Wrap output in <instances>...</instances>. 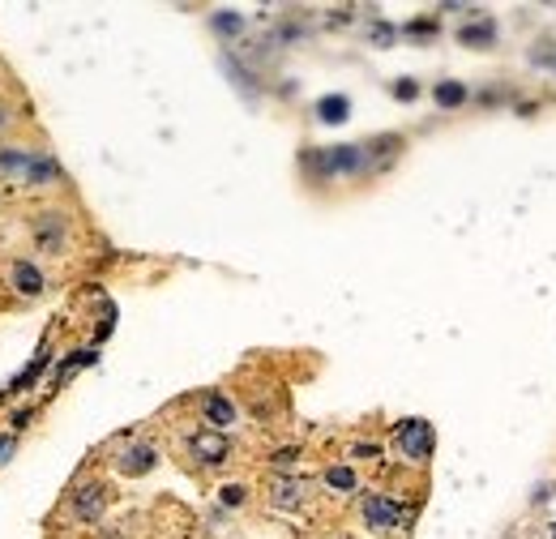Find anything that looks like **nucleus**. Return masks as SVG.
Instances as JSON below:
<instances>
[{
  "mask_svg": "<svg viewBox=\"0 0 556 539\" xmlns=\"http://www.w3.org/2000/svg\"><path fill=\"white\" fill-rule=\"evenodd\" d=\"M304 163H308V171H317V176H351V171H364L368 146H330V150H313Z\"/></svg>",
  "mask_w": 556,
  "mask_h": 539,
  "instance_id": "nucleus-1",
  "label": "nucleus"
},
{
  "mask_svg": "<svg viewBox=\"0 0 556 539\" xmlns=\"http://www.w3.org/2000/svg\"><path fill=\"white\" fill-rule=\"evenodd\" d=\"M394 441H398V450H403L411 463H428V454H433V445H437L428 420H403V424L394 428Z\"/></svg>",
  "mask_w": 556,
  "mask_h": 539,
  "instance_id": "nucleus-2",
  "label": "nucleus"
},
{
  "mask_svg": "<svg viewBox=\"0 0 556 539\" xmlns=\"http://www.w3.org/2000/svg\"><path fill=\"white\" fill-rule=\"evenodd\" d=\"M103 505H107L103 484H77V488L69 493V514H73V518H81V523H98Z\"/></svg>",
  "mask_w": 556,
  "mask_h": 539,
  "instance_id": "nucleus-3",
  "label": "nucleus"
},
{
  "mask_svg": "<svg viewBox=\"0 0 556 539\" xmlns=\"http://www.w3.org/2000/svg\"><path fill=\"white\" fill-rule=\"evenodd\" d=\"M364 523L373 531H394V527H403V505L381 497V493H368L364 497Z\"/></svg>",
  "mask_w": 556,
  "mask_h": 539,
  "instance_id": "nucleus-4",
  "label": "nucleus"
},
{
  "mask_svg": "<svg viewBox=\"0 0 556 539\" xmlns=\"http://www.w3.org/2000/svg\"><path fill=\"white\" fill-rule=\"evenodd\" d=\"M154 463H158V450L150 441H133V445H124L116 454V471L120 475H146V471H154Z\"/></svg>",
  "mask_w": 556,
  "mask_h": 539,
  "instance_id": "nucleus-5",
  "label": "nucleus"
},
{
  "mask_svg": "<svg viewBox=\"0 0 556 539\" xmlns=\"http://www.w3.org/2000/svg\"><path fill=\"white\" fill-rule=\"evenodd\" d=\"M64 236H69V223H64V214H34V244L39 248H47V253H60L64 248Z\"/></svg>",
  "mask_w": 556,
  "mask_h": 539,
  "instance_id": "nucleus-6",
  "label": "nucleus"
},
{
  "mask_svg": "<svg viewBox=\"0 0 556 539\" xmlns=\"http://www.w3.org/2000/svg\"><path fill=\"white\" fill-rule=\"evenodd\" d=\"M206 424L214 428V433H223V428H231L236 424V403L227 398V394H206Z\"/></svg>",
  "mask_w": 556,
  "mask_h": 539,
  "instance_id": "nucleus-7",
  "label": "nucleus"
},
{
  "mask_svg": "<svg viewBox=\"0 0 556 539\" xmlns=\"http://www.w3.org/2000/svg\"><path fill=\"white\" fill-rule=\"evenodd\" d=\"M193 454H197L201 463H227V437L214 433V428H206V433L193 437Z\"/></svg>",
  "mask_w": 556,
  "mask_h": 539,
  "instance_id": "nucleus-8",
  "label": "nucleus"
},
{
  "mask_svg": "<svg viewBox=\"0 0 556 539\" xmlns=\"http://www.w3.org/2000/svg\"><path fill=\"white\" fill-rule=\"evenodd\" d=\"M9 283H13L21 296H39V291H43V274H39V266H30V261H13V266H9Z\"/></svg>",
  "mask_w": 556,
  "mask_h": 539,
  "instance_id": "nucleus-9",
  "label": "nucleus"
},
{
  "mask_svg": "<svg viewBox=\"0 0 556 539\" xmlns=\"http://www.w3.org/2000/svg\"><path fill=\"white\" fill-rule=\"evenodd\" d=\"M351 116V99L347 94H325V99H317V120L321 124H343Z\"/></svg>",
  "mask_w": 556,
  "mask_h": 539,
  "instance_id": "nucleus-10",
  "label": "nucleus"
},
{
  "mask_svg": "<svg viewBox=\"0 0 556 539\" xmlns=\"http://www.w3.org/2000/svg\"><path fill=\"white\" fill-rule=\"evenodd\" d=\"M51 180H60V167H56V158H51V154H34V158H30V167H26V184H34V188H47Z\"/></svg>",
  "mask_w": 556,
  "mask_h": 539,
  "instance_id": "nucleus-11",
  "label": "nucleus"
},
{
  "mask_svg": "<svg viewBox=\"0 0 556 539\" xmlns=\"http://www.w3.org/2000/svg\"><path fill=\"white\" fill-rule=\"evenodd\" d=\"M47 364H51V347L43 343V347H39V356H34V360L26 364V373H21V377H13V386H9V394H21L26 386H34V381H39V373H43Z\"/></svg>",
  "mask_w": 556,
  "mask_h": 539,
  "instance_id": "nucleus-12",
  "label": "nucleus"
},
{
  "mask_svg": "<svg viewBox=\"0 0 556 539\" xmlns=\"http://www.w3.org/2000/svg\"><path fill=\"white\" fill-rule=\"evenodd\" d=\"M492 39H497V26L484 17V21H475V26H463L458 30V43H467V47H492Z\"/></svg>",
  "mask_w": 556,
  "mask_h": 539,
  "instance_id": "nucleus-13",
  "label": "nucleus"
},
{
  "mask_svg": "<svg viewBox=\"0 0 556 539\" xmlns=\"http://www.w3.org/2000/svg\"><path fill=\"white\" fill-rule=\"evenodd\" d=\"M90 364H98V351H90V347H86V351H69V360L56 368V386H64L77 368H90Z\"/></svg>",
  "mask_w": 556,
  "mask_h": 539,
  "instance_id": "nucleus-14",
  "label": "nucleus"
},
{
  "mask_svg": "<svg viewBox=\"0 0 556 539\" xmlns=\"http://www.w3.org/2000/svg\"><path fill=\"white\" fill-rule=\"evenodd\" d=\"M30 150H21V146H0V176H17V171H26L30 167Z\"/></svg>",
  "mask_w": 556,
  "mask_h": 539,
  "instance_id": "nucleus-15",
  "label": "nucleus"
},
{
  "mask_svg": "<svg viewBox=\"0 0 556 539\" xmlns=\"http://www.w3.org/2000/svg\"><path fill=\"white\" fill-rule=\"evenodd\" d=\"M433 99H437V107H463L467 103V86L463 81H437Z\"/></svg>",
  "mask_w": 556,
  "mask_h": 539,
  "instance_id": "nucleus-16",
  "label": "nucleus"
},
{
  "mask_svg": "<svg viewBox=\"0 0 556 539\" xmlns=\"http://www.w3.org/2000/svg\"><path fill=\"white\" fill-rule=\"evenodd\" d=\"M270 501H274L278 510H291V505H300V501H304V484H300V480H278Z\"/></svg>",
  "mask_w": 556,
  "mask_h": 539,
  "instance_id": "nucleus-17",
  "label": "nucleus"
},
{
  "mask_svg": "<svg viewBox=\"0 0 556 539\" xmlns=\"http://www.w3.org/2000/svg\"><path fill=\"white\" fill-rule=\"evenodd\" d=\"M210 26H214L218 34H240V30H244V17H240L236 9H218V13L210 17Z\"/></svg>",
  "mask_w": 556,
  "mask_h": 539,
  "instance_id": "nucleus-18",
  "label": "nucleus"
},
{
  "mask_svg": "<svg viewBox=\"0 0 556 539\" xmlns=\"http://www.w3.org/2000/svg\"><path fill=\"white\" fill-rule=\"evenodd\" d=\"M325 484L338 488V493H351V488H355V471H351V467H330V471H325Z\"/></svg>",
  "mask_w": 556,
  "mask_h": 539,
  "instance_id": "nucleus-19",
  "label": "nucleus"
},
{
  "mask_svg": "<svg viewBox=\"0 0 556 539\" xmlns=\"http://www.w3.org/2000/svg\"><path fill=\"white\" fill-rule=\"evenodd\" d=\"M244 497H248L244 484H223V488H218V501H223V505H244Z\"/></svg>",
  "mask_w": 556,
  "mask_h": 539,
  "instance_id": "nucleus-20",
  "label": "nucleus"
},
{
  "mask_svg": "<svg viewBox=\"0 0 556 539\" xmlns=\"http://www.w3.org/2000/svg\"><path fill=\"white\" fill-rule=\"evenodd\" d=\"M13 454H17V437H13V433H0V467H4Z\"/></svg>",
  "mask_w": 556,
  "mask_h": 539,
  "instance_id": "nucleus-21",
  "label": "nucleus"
},
{
  "mask_svg": "<svg viewBox=\"0 0 556 539\" xmlns=\"http://www.w3.org/2000/svg\"><path fill=\"white\" fill-rule=\"evenodd\" d=\"M394 94H398V99H403V103H411V99H415V94H420V86H415V81H411V77H403V81H398V86H394Z\"/></svg>",
  "mask_w": 556,
  "mask_h": 539,
  "instance_id": "nucleus-22",
  "label": "nucleus"
},
{
  "mask_svg": "<svg viewBox=\"0 0 556 539\" xmlns=\"http://www.w3.org/2000/svg\"><path fill=\"white\" fill-rule=\"evenodd\" d=\"M373 39H377V43H394V26L377 21V26H373Z\"/></svg>",
  "mask_w": 556,
  "mask_h": 539,
  "instance_id": "nucleus-23",
  "label": "nucleus"
},
{
  "mask_svg": "<svg viewBox=\"0 0 556 539\" xmlns=\"http://www.w3.org/2000/svg\"><path fill=\"white\" fill-rule=\"evenodd\" d=\"M291 463H295V450H278L274 454V467H291Z\"/></svg>",
  "mask_w": 556,
  "mask_h": 539,
  "instance_id": "nucleus-24",
  "label": "nucleus"
},
{
  "mask_svg": "<svg viewBox=\"0 0 556 539\" xmlns=\"http://www.w3.org/2000/svg\"><path fill=\"white\" fill-rule=\"evenodd\" d=\"M26 420H30V411H26V407H21V411H13V415H9V424H13V428H21V424H26Z\"/></svg>",
  "mask_w": 556,
  "mask_h": 539,
  "instance_id": "nucleus-25",
  "label": "nucleus"
},
{
  "mask_svg": "<svg viewBox=\"0 0 556 539\" xmlns=\"http://www.w3.org/2000/svg\"><path fill=\"white\" fill-rule=\"evenodd\" d=\"M377 454H381L377 445H355V458H377Z\"/></svg>",
  "mask_w": 556,
  "mask_h": 539,
  "instance_id": "nucleus-26",
  "label": "nucleus"
},
{
  "mask_svg": "<svg viewBox=\"0 0 556 539\" xmlns=\"http://www.w3.org/2000/svg\"><path fill=\"white\" fill-rule=\"evenodd\" d=\"M9 120H13V107H9V103H0V129H4Z\"/></svg>",
  "mask_w": 556,
  "mask_h": 539,
  "instance_id": "nucleus-27",
  "label": "nucleus"
},
{
  "mask_svg": "<svg viewBox=\"0 0 556 539\" xmlns=\"http://www.w3.org/2000/svg\"><path fill=\"white\" fill-rule=\"evenodd\" d=\"M552 535H556V527H552Z\"/></svg>",
  "mask_w": 556,
  "mask_h": 539,
  "instance_id": "nucleus-28",
  "label": "nucleus"
}]
</instances>
